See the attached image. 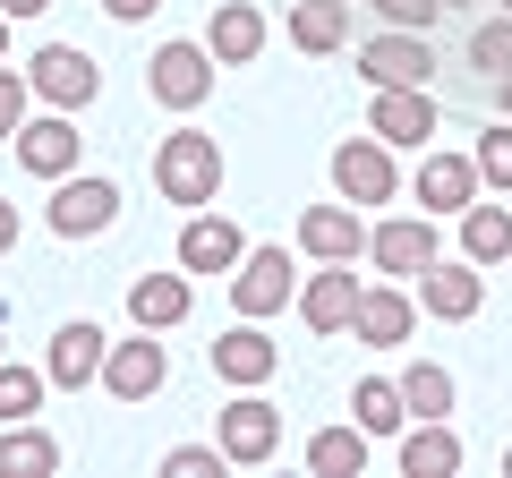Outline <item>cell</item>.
Wrapping results in <instances>:
<instances>
[{
    "mask_svg": "<svg viewBox=\"0 0 512 478\" xmlns=\"http://www.w3.org/2000/svg\"><path fill=\"white\" fill-rule=\"evenodd\" d=\"M154 188H163V205H214L222 197V137L205 129H171L154 137Z\"/></svg>",
    "mask_w": 512,
    "mask_h": 478,
    "instance_id": "1",
    "label": "cell"
},
{
    "mask_svg": "<svg viewBox=\"0 0 512 478\" xmlns=\"http://www.w3.org/2000/svg\"><path fill=\"white\" fill-rule=\"evenodd\" d=\"M214 444L231 453V470H256V461H274V453H282V410L265 402V385H248V393H231V402H222Z\"/></svg>",
    "mask_w": 512,
    "mask_h": 478,
    "instance_id": "2",
    "label": "cell"
},
{
    "mask_svg": "<svg viewBox=\"0 0 512 478\" xmlns=\"http://www.w3.org/2000/svg\"><path fill=\"white\" fill-rule=\"evenodd\" d=\"M333 197H342V205H393V197H402L393 146H384L376 129H367V137H342V146H333Z\"/></svg>",
    "mask_w": 512,
    "mask_h": 478,
    "instance_id": "3",
    "label": "cell"
},
{
    "mask_svg": "<svg viewBox=\"0 0 512 478\" xmlns=\"http://www.w3.org/2000/svg\"><path fill=\"white\" fill-rule=\"evenodd\" d=\"M214 69H222V60L205 52V43H154V60H146V94H154L163 111H180V120H188V111L214 94Z\"/></svg>",
    "mask_w": 512,
    "mask_h": 478,
    "instance_id": "4",
    "label": "cell"
},
{
    "mask_svg": "<svg viewBox=\"0 0 512 478\" xmlns=\"http://www.w3.org/2000/svg\"><path fill=\"white\" fill-rule=\"evenodd\" d=\"M43 222H52L60 239H103L111 222H120V188H111L103 171H69V180H52Z\"/></svg>",
    "mask_w": 512,
    "mask_h": 478,
    "instance_id": "5",
    "label": "cell"
},
{
    "mask_svg": "<svg viewBox=\"0 0 512 478\" xmlns=\"http://www.w3.org/2000/svg\"><path fill=\"white\" fill-rule=\"evenodd\" d=\"M26 86H35L43 111H86L94 94H103V69H94L77 43H43V52L26 60Z\"/></svg>",
    "mask_w": 512,
    "mask_h": 478,
    "instance_id": "6",
    "label": "cell"
},
{
    "mask_svg": "<svg viewBox=\"0 0 512 478\" xmlns=\"http://www.w3.org/2000/svg\"><path fill=\"white\" fill-rule=\"evenodd\" d=\"M367 265L393 282H419L427 265H436V214H384L367 222Z\"/></svg>",
    "mask_w": 512,
    "mask_h": 478,
    "instance_id": "7",
    "label": "cell"
},
{
    "mask_svg": "<svg viewBox=\"0 0 512 478\" xmlns=\"http://www.w3.org/2000/svg\"><path fill=\"white\" fill-rule=\"evenodd\" d=\"M410 291H419V308L436 316V325H470V316L487 308V265H470V257H436L419 282H410Z\"/></svg>",
    "mask_w": 512,
    "mask_h": 478,
    "instance_id": "8",
    "label": "cell"
},
{
    "mask_svg": "<svg viewBox=\"0 0 512 478\" xmlns=\"http://www.w3.org/2000/svg\"><path fill=\"white\" fill-rule=\"evenodd\" d=\"M163 385H171V350H163V333L137 325V342H111V359H103V393H111V402H154Z\"/></svg>",
    "mask_w": 512,
    "mask_h": 478,
    "instance_id": "9",
    "label": "cell"
},
{
    "mask_svg": "<svg viewBox=\"0 0 512 478\" xmlns=\"http://www.w3.org/2000/svg\"><path fill=\"white\" fill-rule=\"evenodd\" d=\"M350 333H359L367 350H402L410 333H419V291H410V282H367L359 291V316H350Z\"/></svg>",
    "mask_w": 512,
    "mask_h": 478,
    "instance_id": "10",
    "label": "cell"
},
{
    "mask_svg": "<svg viewBox=\"0 0 512 478\" xmlns=\"http://www.w3.org/2000/svg\"><path fill=\"white\" fill-rule=\"evenodd\" d=\"M299 299V274H291V248H248L231 274V308L239 316H282Z\"/></svg>",
    "mask_w": 512,
    "mask_h": 478,
    "instance_id": "11",
    "label": "cell"
},
{
    "mask_svg": "<svg viewBox=\"0 0 512 478\" xmlns=\"http://www.w3.org/2000/svg\"><path fill=\"white\" fill-rule=\"evenodd\" d=\"M103 359H111V333L94 325V316H77V325L52 333V350H43V376H52L60 393H86V385H103Z\"/></svg>",
    "mask_w": 512,
    "mask_h": 478,
    "instance_id": "12",
    "label": "cell"
},
{
    "mask_svg": "<svg viewBox=\"0 0 512 478\" xmlns=\"http://www.w3.org/2000/svg\"><path fill=\"white\" fill-rule=\"evenodd\" d=\"M18 163L35 171V180H69L77 163H86V137H77V111H35L18 129Z\"/></svg>",
    "mask_w": 512,
    "mask_h": 478,
    "instance_id": "13",
    "label": "cell"
},
{
    "mask_svg": "<svg viewBox=\"0 0 512 478\" xmlns=\"http://www.w3.org/2000/svg\"><path fill=\"white\" fill-rule=\"evenodd\" d=\"M205 359H214V376L231 393H248V385H274V368H282V350L265 342V316H239L231 333H222L214 350H205Z\"/></svg>",
    "mask_w": 512,
    "mask_h": 478,
    "instance_id": "14",
    "label": "cell"
},
{
    "mask_svg": "<svg viewBox=\"0 0 512 478\" xmlns=\"http://www.w3.org/2000/svg\"><path fill=\"white\" fill-rule=\"evenodd\" d=\"M239 257H248V231H239L231 214L197 205V214L180 222V265L188 274H239Z\"/></svg>",
    "mask_w": 512,
    "mask_h": 478,
    "instance_id": "15",
    "label": "cell"
},
{
    "mask_svg": "<svg viewBox=\"0 0 512 478\" xmlns=\"http://www.w3.org/2000/svg\"><path fill=\"white\" fill-rule=\"evenodd\" d=\"M427 69H436V52H427V35H410V26H384V35L359 43L367 86H427Z\"/></svg>",
    "mask_w": 512,
    "mask_h": 478,
    "instance_id": "16",
    "label": "cell"
},
{
    "mask_svg": "<svg viewBox=\"0 0 512 478\" xmlns=\"http://www.w3.org/2000/svg\"><path fill=\"white\" fill-rule=\"evenodd\" d=\"M359 265H316L308 282H299V325L308 333H350V316H359Z\"/></svg>",
    "mask_w": 512,
    "mask_h": 478,
    "instance_id": "17",
    "label": "cell"
},
{
    "mask_svg": "<svg viewBox=\"0 0 512 478\" xmlns=\"http://www.w3.org/2000/svg\"><path fill=\"white\" fill-rule=\"evenodd\" d=\"M478 154H444V146H427V163H419V180H410V197L427 205V214H470L478 205Z\"/></svg>",
    "mask_w": 512,
    "mask_h": 478,
    "instance_id": "18",
    "label": "cell"
},
{
    "mask_svg": "<svg viewBox=\"0 0 512 478\" xmlns=\"http://www.w3.org/2000/svg\"><path fill=\"white\" fill-rule=\"evenodd\" d=\"M299 248H308L316 265H359L367 257V222H359V205H308L299 214Z\"/></svg>",
    "mask_w": 512,
    "mask_h": 478,
    "instance_id": "19",
    "label": "cell"
},
{
    "mask_svg": "<svg viewBox=\"0 0 512 478\" xmlns=\"http://www.w3.org/2000/svg\"><path fill=\"white\" fill-rule=\"evenodd\" d=\"M367 129H376L384 146H427V137H436V94L427 86H376Z\"/></svg>",
    "mask_w": 512,
    "mask_h": 478,
    "instance_id": "20",
    "label": "cell"
},
{
    "mask_svg": "<svg viewBox=\"0 0 512 478\" xmlns=\"http://www.w3.org/2000/svg\"><path fill=\"white\" fill-rule=\"evenodd\" d=\"M205 52H214L222 69H248V60L265 52V9H256V0H214V18H205Z\"/></svg>",
    "mask_w": 512,
    "mask_h": 478,
    "instance_id": "21",
    "label": "cell"
},
{
    "mask_svg": "<svg viewBox=\"0 0 512 478\" xmlns=\"http://www.w3.org/2000/svg\"><path fill=\"white\" fill-rule=\"evenodd\" d=\"M393 461H402V478H453V470H461L453 419H410L402 436H393Z\"/></svg>",
    "mask_w": 512,
    "mask_h": 478,
    "instance_id": "22",
    "label": "cell"
},
{
    "mask_svg": "<svg viewBox=\"0 0 512 478\" xmlns=\"http://www.w3.org/2000/svg\"><path fill=\"white\" fill-rule=\"evenodd\" d=\"M188 308H197V291H188V265H180V274H137V282H128V325H146V333L188 325Z\"/></svg>",
    "mask_w": 512,
    "mask_h": 478,
    "instance_id": "23",
    "label": "cell"
},
{
    "mask_svg": "<svg viewBox=\"0 0 512 478\" xmlns=\"http://www.w3.org/2000/svg\"><path fill=\"white\" fill-rule=\"evenodd\" d=\"M461 257L470 265H512V214L495 197H478L470 214H461Z\"/></svg>",
    "mask_w": 512,
    "mask_h": 478,
    "instance_id": "24",
    "label": "cell"
},
{
    "mask_svg": "<svg viewBox=\"0 0 512 478\" xmlns=\"http://www.w3.org/2000/svg\"><path fill=\"white\" fill-rule=\"evenodd\" d=\"M367 444H376V436H367L359 419H350V427H316V436H308V470L316 478H359L367 470Z\"/></svg>",
    "mask_w": 512,
    "mask_h": 478,
    "instance_id": "25",
    "label": "cell"
},
{
    "mask_svg": "<svg viewBox=\"0 0 512 478\" xmlns=\"http://www.w3.org/2000/svg\"><path fill=\"white\" fill-rule=\"evenodd\" d=\"M350 419H359L367 436H402V427H410L402 376H359V393H350Z\"/></svg>",
    "mask_w": 512,
    "mask_h": 478,
    "instance_id": "26",
    "label": "cell"
},
{
    "mask_svg": "<svg viewBox=\"0 0 512 478\" xmlns=\"http://www.w3.org/2000/svg\"><path fill=\"white\" fill-rule=\"evenodd\" d=\"M291 43L299 52H342L350 43V0H291Z\"/></svg>",
    "mask_w": 512,
    "mask_h": 478,
    "instance_id": "27",
    "label": "cell"
},
{
    "mask_svg": "<svg viewBox=\"0 0 512 478\" xmlns=\"http://www.w3.org/2000/svg\"><path fill=\"white\" fill-rule=\"evenodd\" d=\"M52 470H60V444L43 436L35 419L0 427V478H52Z\"/></svg>",
    "mask_w": 512,
    "mask_h": 478,
    "instance_id": "28",
    "label": "cell"
},
{
    "mask_svg": "<svg viewBox=\"0 0 512 478\" xmlns=\"http://www.w3.org/2000/svg\"><path fill=\"white\" fill-rule=\"evenodd\" d=\"M402 402H410V419H453V368L410 359L402 368Z\"/></svg>",
    "mask_w": 512,
    "mask_h": 478,
    "instance_id": "29",
    "label": "cell"
},
{
    "mask_svg": "<svg viewBox=\"0 0 512 478\" xmlns=\"http://www.w3.org/2000/svg\"><path fill=\"white\" fill-rule=\"evenodd\" d=\"M43 393H52V376H43V368H18V359H0V427L35 419Z\"/></svg>",
    "mask_w": 512,
    "mask_h": 478,
    "instance_id": "30",
    "label": "cell"
},
{
    "mask_svg": "<svg viewBox=\"0 0 512 478\" xmlns=\"http://www.w3.org/2000/svg\"><path fill=\"white\" fill-rule=\"evenodd\" d=\"M470 69H487V77L512 69V9H495L487 26H470Z\"/></svg>",
    "mask_w": 512,
    "mask_h": 478,
    "instance_id": "31",
    "label": "cell"
},
{
    "mask_svg": "<svg viewBox=\"0 0 512 478\" xmlns=\"http://www.w3.org/2000/svg\"><path fill=\"white\" fill-rule=\"evenodd\" d=\"M26 120H35V86H26V69H9V60H0V146H18Z\"/></svg>",
    "mask_w": 512,
    "mask_h": 478,
    "instance_id": "32",
    "label": "cell"
},
{
    "mask_svg": "<svg viewBox=\"0 0 512 478\" xmlns=\"http://www.w3.org/2000/svg\"><path fill=\"white\" fill-rule=\"evenodd\" d=\"M470 154H478V180H487L495 197H504V188H512V120H495V129L478 137Z\"/></svg>",
    "mask_w": 512,
    "mask_h": 478,
    "instance_id": "33",
    "label": "cell"
},
{
    "mask_svg": "<svg viewBox=\"0 0 512 478\" xmlns=\"http://www.w3.org/2000/svg\"><path fill=\"white\" fill-rule=\"evenodd\" d=\"M222 470H231L222 444H171L163 453V478H222Z\"/></svg>",
    "mask_w": 512,
    "mask_h": 478,
    "instance_id": "34",
    "label": "cell"
},
{
    "mask_svg": "<svg viewBox=\"0 0 512 478\" xmlns=\"http://www.w3.org/2000/svg\"><path fill=\"white\" fill-rule=\"evenodd\" d=\"M367 9H376L384 26H410V35H427V26L444 18V0H367Z\"/></svg>",
    "mask_w": 512,
    "mask_h": 478,
    "instance_id": "35",
    "label": "cell"
},
{
    "mask_svg": "<svg viewBox=\"0 0 512 478\" xmlns=\"http://www.w3.org/2000/svg\"><path fill=\"white\" fill-rule=\"evenodd\" d=\"M163 0H103V18H120V26H146Z\"/></svg>",
    "mask_w": 512,
    "mask_h": 478,
    "instance_id": "36",
    "label": "cell"
},
{
    "mask_svg": "<svg viewBox=\"0 0 512 478\" xmlns=\"http://www.w3.org/2000/svg\"><path fill=\"white\" fill-rule=\"evenodd\" d=\"M9 248H18V205L0 197V257H9Z\"/></svg>",
    "mask_w": 512,
    "mask_h": 478,
    "instance_id": "37",
    "label": "cell"
},
{
    "mask_svg": "<svg viewBox=\"0 0 512 478\" xmlns=\"http://www.w3.org/2000/svg\"><path fill=\"white\" fill-rule=\"evenodd\" d=\"M0 9H9V18H43V9H52V0H0Z\"/></svg>",
    "mask_w": 512,
    "mask_h": 478,
    "instance_id": "38",
    "label": "cell"
},
{
    "mask_svg": "<svg viewBox=\"0 0 512 478\" xmlns=\"http://www.w3.org/2000/svg\"><path fill=\"white\" fill-rule=\"evenodd\" d=\"M495 103H504V120H512V69H504V77H495Z\"/></svg>",
    "mask_w": 512,
    "mask_h": 478,
    "instance_id": "39",
    "label": "cell"
},
{
    "mask_svg": "<svg viewBox=\"0 0 512 478\" xmlns=\"http://www.w3.org/2000/svg\"><path fill=\"white\" fill-rule=\"evenodd\" d=\"M9 26H18V18H9V9H0V60H9Z\"/></svg>",
    "mask_w": 512,
    "mask_h": 478,
    "instance_id": "40",
    "label": "cell"
},
{
    "mask_svg": "<svg viewBox=\"0 0 512 478\" xmlns=\"http://www.w3.org/2000/svg\"><path fill=\"white\" fill-rule=\"evenodd\" d=\"M444 9H478V0H444Z\"/></svg>",
    "mask_w": 512,
    "mask_h": 478,
    "instance_id": "41",
    "label": "cell"
},
{
    "mask_svg": "<svg viewBox=\"0 0 512 478\" xmlns=\"http://www.w3.org/2000/svg\"><path fill=\"white\" fill-rule=\"evenodd\" d=\"M495 9H512V0H495Z\"/></svg>",
    "mask_w": 512,
    "mask_h": 478,
    "instance_id": "42",
    "label": "cell"
},
{
    "mask_svg": "<svg viewBox=\"0 0 512 478\" xmlns=\"http://www.w3.org/2000/svg\"><path fill=\"white\" fill-rule=\"evenodd\" d=\"M504 470H512V453H504Z\"/></svg>",
    "mask_w": 512,
    "mask_h": 478,
    "instance_id": "43",
    "label": "cell"
}]
</instances>
